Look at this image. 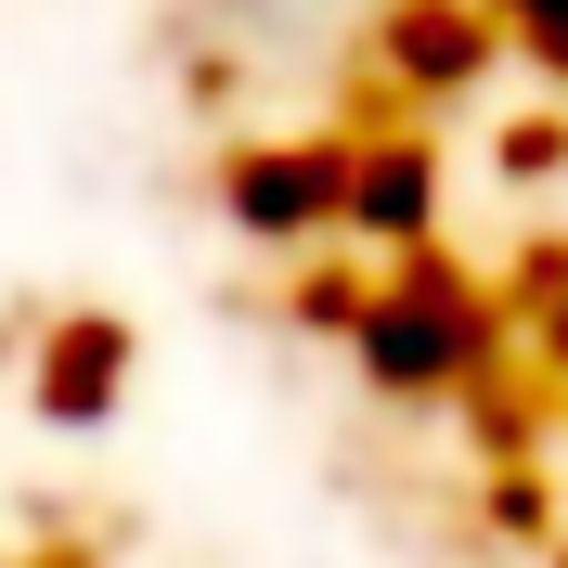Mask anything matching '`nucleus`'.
Masks as SVG:
<instances>
[{
    "mask_svg": "<svg viewBox=\"0 0 568 568\" xmlns=\"http://www.w3.org/2000/svg\"><path fill=\"white\" fill-rule=\"evenodd\" d=\"M504 13L530 27V52H556V65H568V0H504Z\"/></svg>",
    "mask_w": 568,
    "mask_h": 568,
    "instance_id": "obj_1",
    "label": "nucleus"
}]
</instances>
